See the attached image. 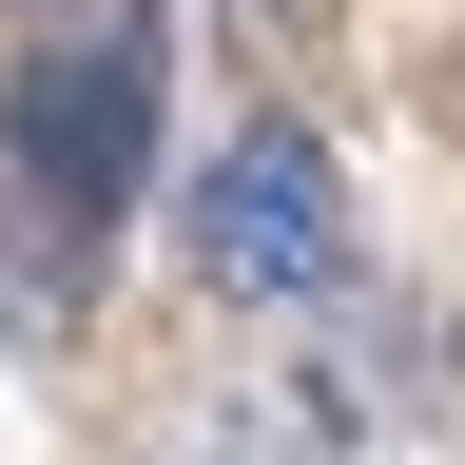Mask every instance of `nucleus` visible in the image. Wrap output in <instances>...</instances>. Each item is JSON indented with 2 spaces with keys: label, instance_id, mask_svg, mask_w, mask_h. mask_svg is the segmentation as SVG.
<instances>
[{
  "label": "nucleus",
  "instance_id": "nucleus-1",
  "mask_svg": "<svg viewBox=\"0 0 465 465\" xmlns=\"http://www.w3.org/2000/svg\"><path fill=\"white\" fill-rule=\"evenodd\" d=\"M194 272L232 291V311H311V291L349 272V174H330V136H291V116H252L213 174H194Z\"/></svg>",
  "mask_w": 465,
  "mask_h": 465
},
{
  "label": "nucleus",
  "instance_id": "nucleus-2",
  "mask_svg": "<svg viewBox=\"0 0 465 465\" xmlns=\"http://www.w3.org/2000/svg\"><path fill=\"white\" fill-rule=\"evenodd\" d=\"M0 136H20V174H39V194L116 213V194H136V155H155V20H116V39H78V58H39Z\"/></svg>",
  "mask_w": 465,
  "mask_h": 465
}]
</instances>
